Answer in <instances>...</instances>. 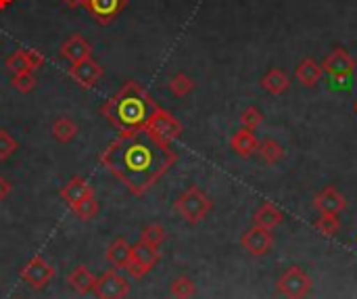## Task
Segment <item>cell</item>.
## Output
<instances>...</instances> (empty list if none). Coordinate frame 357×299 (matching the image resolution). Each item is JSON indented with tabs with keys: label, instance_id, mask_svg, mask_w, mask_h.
<instances>
[{
	"label": "cell",
	"instance_id": "obj_33",
	"mask_svg": "<svg viewBox=\"0 0 357 299\" xmlns=\"http://www.w3.org/2000/svg\"><path fill=\"white\" fill-rule=\"evenodd\" d=\"M25 52V61H27V65H29V71H36L38 67H42L44 65V54L40 52V50H33V48H27V50H23Z\"/></svg>",
	"mask_w": 357,
	"mask_h": 299
},
{
	"label": "cell",
	"instance_id": "obj_29",
	"mask_svg": "<svg viewBox=\"0 0 357 299\" xmlns=\"http://www.w3.org/2000/svg\"><path fill=\"white\" fill-rule=\"evenodd\" d=\"M238 122H241V128L255 132V128H259V124L264 122V113H261L257 107H253V105H251V107H247V109L241 113Z\"/></svg>",
	"mask_w": 357,
	"mask_h": 299
},
{
	"label": "cell",
	"instance_id": "obj_16",
	"mask_svg": "<svg viewBox=\"0 0 357 299\" xmlns=\"http://www.w3.org/2000/svg\"><path fill=\"white\" fill-rule=\"evenodd\" d=\"M230 147H232V151H234L236 155H241L243 159H249V157H253V155L257 153L259 140H257L255 132L241 128V130H236V132L232 134Z\"/></svg>",
	"mask_w": 357,
	"mask_h": 299
},
{
	"label": "cell",
	"instance_id": "obj_22",
	"mask_svg": "<svg viewBox=\"0 0 357 299\" xmlns=\"http://www.w3.org/2000/svg\"><path fill=\"white\" fill-rule=\"evenodd\" d=\"M77 132H79V128H77V124H75L71 117L61 115V117H56L54 124H52V136H54L59 143H63V145L71 143V140L77 136Z\"/></svg>",
	"mask_w": 357,
	"mask_h": 299
},
{
	"label": "cell",
	"instance_id": "obj_6",
	"mask_svg": "<svg viewBox=\"0 0 357 299\" xmlns=\"http://www.w3.org/2000/svg\"><path fill=\"white\" fill-rule=\"evenodd\" d=\"M161 260V251L159 247H151L142 241H138L132 251H130V260L126 264V272L132 277V279H144Z\"/></svg>",
	"mask_w": 357,
	"mask_h": 299
},
{
	"label": "cell",
	"instance_id": "obj_8",
	"mask_svg": "<svg viewBox=\"0 0 357 299\" xmlns=\"http://www.w3.org/2000/svg\"><path fill=\"white\" fill-rule=\"evenodd\" d=\"M54 279V268L42 258V256H33L23 268H21V281L27 283L31 289L40 291L44 289L50 281Z\"/></svg>",
	"mask_w": 357,
	"mask_h": 299
},
{
	"label": "cell",
	"instance_id": "obj_23",
	"mask_svg": "<svg viewBox=\"0 0 357 299\" xmlns=\"http://www.w3.org/2000/svg\"><path fill=\"white\" fill-rule=\"evenodd\" d=\"M257 153H259V157H261L268 166H276V163H280V161L284 159V147H282L278 140H274V138L261 140L259 147H257Z\"/></svg>",
	"mask_w": 357,
	"mask_h": 299
},
{
	"label": "cell",
	"instance_id": "obj_30",
	"mask_svg": "<svg viewBox=\"0 0 357 299\" xmlns=\"http://www.w3.org/2000/svg\"><path fill=\"white\" fill-rule=\"evenodd\" d=\"M10 84H13L15 90L27 94V92H31L36 88V75H33V71H21V73H15L13 75Z\"/></svg>",
	"mask_w": 357,
	"mask_h": 299
},
{
	"label": "cell",
	"instance_id": "obj_3",
	"mask_svg": "<svg viewBox=\"0 0 357 299\" xmlns=\"http://www.w3.org/2000/svg\"><path fill=\"white\" fill-rule=\"evenodd\" d=\"M176 212H178V216L184 220V222H188V224H199L201 220H205L207 218V214L211 212V207H213V201L209 199V195L203 191V189H199V187H188L180 197H178V201H176Z\"/></svg>",
	"mask_w": 357,
	"mask_h": 299
},
{
	"label": "cell",
	"instance_id": "obj_17",
	"mask_svg": "<svg viewBox=\"0 0 357 299\" xmlns=\"http://www.w3.org/2000/svg\"><path fill=\"white\" fill-rule=\"evenodd\" d=\"M282 220H284L282 210H278L272 201L261 203L257 207V212L253 214V224L261 226V228H268V231H274L278 224H282Z\"/></svg>",
	"mask_w": 357,
	"mask_h": 299
},
{
	"label": "cell",
	"instance_id": "obj_7",
	"mask_svg": "<svg viewBox=\"0 0 357 299\" xmlns=\"http://www.w3.org/2000/svg\"><path fill=\"white\" fill-rule=\"evenodd\" d=\"M92 293L96 296V299H126L130 296V281L115 268H111L96 279Z\"/></svg>",
	"mask_w": 357,
	"mask_h": 299
},
{
	"label": "cell",
	"instance_id": "obj_26",
	"mask_svg": "<svg viewBox=\"0 0 357 299\" xmlns=\"http://www.w3.org/2000/svg\"><path fill=\"white\" fill-rule=\"evenodd\" d=\"M316 231L324 237H335L341 228V220L339 214H320V218L316 220Z\"/></svg>",
	"mask_w": 357,
	"mask_h": 299
},
{
	"label": "cell",
	"instance_id": "obj_5",
	"mask_svg": "<svg viewBox=\"0 0 357 299\" xmlns=\"http://www.w3.org/2000/svg\"><path fill=\"white\" fill-rule=\"evenodd\" d=\"M312 277L301 266H291L282 272V277L276 283V289L282 298L287 299H305L312 291Z\"/></svg>",
	"mask_w": 357,
	"mask_h": 299
},
{
	"label": "cell",
	"instance_id": "obj_12",
	"mask_svg": "<svg viewBox=\"0 0 357 299\" xmlns=\"http://www.w3.org/2000/svg\"><path fill=\"white\" fill-rule=\"evenodd\" d=\"M69 75L73 78V82H75L77 86H82V88H92V86L100 80L102 67H100L98 61H94L92 57H88V59H82V61H77V63H71Z\"/></svg>",
	"mask_w": 357,
	"mask_h": 299
},
{
	"label": "cell",
	"instance_id": "obj_28",
	"mask_svg": "<svg viewBox=\"0 0 357 299\" xmlns=\"http://www.w3.org/2000/svg\"><path fill=\"white\" fill-rule=\"evenodd\" d=\"M71 212H73L82 222H88V220H92V218L98 214V201H96V197H88V199L79 201L77 205H73Z\"/></svg>",
	"mask_w": 357,
	"mask_h": 299
},
{
	"label": "cell",
	"instance_id": "obj_2",
	"mask_svg": "<svg viewBox=\"0 0 357 299\" xmlns=\"http://www.w3.org/2000/svg\"><path fill=\"white\" fill-rule=\"evenodd\" d=\"M157 107V101L142 84L126 82L121 90L100 107V113L117 132H134L146 126Z\"/></svg>",
	"mask_w": 357,
	"mask_h": 299
},
{
	"label": "cell",
	"instance_id": "obj_25",
	"mask_svg": "<svg viewBox=\"0 0 357 299\" xmlns=\"http://www.w3.org/2000/svg\"><path fill=\"white\" fill-rule=\"evenodd\" d=\"M167 239V231L161 224H149L140 233V241L151 245V247H161Z\"/></svg>",
	"mask_w": 357,
	"mask_h": 299
},
{
	"label": "cell",
	"instance_id": "obj_15",
	"mask_svg": "<svg viewBox=\"0 0 357 299\" xmlns=\"http://www.w3.org/2000/svg\"><path fill=\"white\" fill-rule=\"evenodd\" d=\"M61 57L67 59L69 63H77L82 59H88V57H92V44L86 38L75 34L61 44Z\"/></svg>",
	"mask_w": 357,
	"mask_h": 299
},
{
	"label": "cell",
	"instance_id": "obj_38",
	"mask_svg": "<svg viewBox=\"0 0 357 299\" xmlns=\"http://www.w3.org/2000/svg\"><path fill=\"white\" fill-rule=\"evenodd\" d=\"M13 299H21V298H13Z\"/></svg>",
	"mask_w": 357,
	"mask_h": 299
},
{
	"label": "cell",
	"instance_id": "obj_20",
	"mask_svg": "<svg viewBox=\"0 0 357 299\" xmlns=\"http://www.w3.org/2000/svg\"><path fill=\"white\" fill-rule=\"evenodd\" d=\"M130 251H132V245L121 237V239H115L109 247H107V262L119 270V268H126L128 260H130Z\"/></svg>",
	"mask_w": 357,
	"mask_h": 299
},
{
	"label": "cell",
	"instance_id": "obj_13",
	"mask_svg": "<svg viewBox=\"0 0 357 299\" xmlns=\"http://www.w3.org/2000/svg\"><path fill=\"white\" fill-rule=\"evenodd\" d=\"M314 207L320 214H341L347 207V197L337 187H326L314 197Z\"/></svg>",
	"mask_w": 357,
	"mask_h": 299
},
{
	"label": "cell",
	"instance_id": "obj_24",
	"mask_svg": "<svg viewBox=\"0 0 357 299\" xmlns=\"http://www.w3.org/2000/svg\"><path fill=\"white\" fill-rule=\"evenodd\" d=\"M169 293L174 299H192L197 296V285L190 277L180 275L172 281L169 285Z\"/></svg>",
	"mask_w": 357,
	"mask_h": 299
},
{
	"label": "cell",
	"instance_id": "obj_1",
	"mask_svg": "<svg viewBox=\"0 0 357 299\" xmlns=\"http://www.w3.org/2000/svg\"><path fill=\"white\" fill-rule=\"evenodd\" d=\"M98 159L102 168L128 189V193L142 197L174 168L178 153L172 145L157 140L142 128L119 132Z\"/></svg>",
	"mask_w": 357,
	"mask_h": 299
},
{
	"label": "cell",
	"instance_id": "obj_34",
	"mask_svg": "<svg viewBox=\"0 0 357 299\" xmlns=\"http://www.w3.org/2000/svg\"><path fill=\"white\" fill-rule=\"evenodd\" d=\"M10 191H13L10 180H8V178H4V176H0V201H4V199L10 195Z\"/></svg>",
	"mask_w": 357,
	"mask_h": 299
},
{
	"label": "cell",
	"instance_id": "obj_37",
	"mask_svg": "<svg viewBox=\"0 0 357 299\" xmlns=\"http://www.w3.org/2000/svg\"><path fill=\"white\" fill-rule=\"evenodd\" d=\"M354 111H356V113H357V101H356V103H354Z\"/></svg>",
	"mask_w": 357,
	"mask_h": 299
},
{
	"label": "cell",
	"instance_id": "obj_35",
	"mask_svg": "<svg viewBox=\"0 0 357 299\" xmlns=\"http://www.w3.org/2000/svg\"><path fill=\"white\" fill-rule=\"evenodd\" d=\"M67 8H77V6H82V0H61Z\"/></svg>",
	"mask_w": 357,
	"mask_h": 299
},
{
	"label": "cell",
	"instance_id": "obj_10",
	"mask_svg": "<svg viewBox=\"0 0 357 299\" xmlns=\"http://www.w3.org/2000/svg\"><path fill=\"white\" fill-rule=\"evenodd\" d=\"M241 245H243L251 256H266V254L274 247V235H272V231L253 224L247 233H243Z\"/></svg>",
	"mask_w": 357,
	"mask_h": 299
},
{
	"label": "cell",
	"instance_id": "obj_19",
	"mask_svg": "<svg viewBox=\"0 0 357 299\" xmlns=\"http://www.w3.org/2000/svg\"><path fill=\"white\" fill-rule=\"evenodd\" d=\"M322 73H324V71H322V65H320L316 59H312V57L303 59V61L297 65V71H295L297 80H299L303 86H307V88L316 86V84L320 82Z\"/></svg>",
	"mask_w": 357,
	"mask_h": 299
},
{
	"label": "cell",
	"instance_id": "obj_18",
	"mask_svg": "<svg viewBox=\"0 0 357 299\" xmlns=\"http://www.w3.org/2000/svg\"><path fill=\"white\" fill-rule=\"evenodd\" d=\"M67 283H69V287H71L75 293L88 296V293H92V289H94V285H96V277H94L86 266H77V268H73V270L69 272Z\"/></svg>",
	"mask_w": 357,
	"mask_h": 299
},
{
	"label": "cell",
	"instance_id": "obj_32",
	"mask_svg": "<svg viewBox=\"0 0 357 299\" xmlns=\"http://www.w3.org/2000/svg\"><path fill=\"white\" fill-rule=\"evenodd\" d=\"M17 149L19 143L8 134V130H0V161H6Z\"/></svg>",
	"mask_w": 357,
	"mask_h": 299
},
{
	"label": "cell",
	"instance_id": "obj_11",
	"mask_svg": "<svg viewBox=\"0 0 357 299\" xmlns=\"http://www.w3.org/2000/svg\"><path fill=\"white\" fill-rule=\"evenodd\" d=\"M322 71L333 78H347L356 71V59L345 48H335L322 63Z\"/></svg>",
	"mask_w": 357,
	"mask_h": 299
},
{
	"label": "cell",
	"instance_id": "obj_36",
	"mask_svg": "<svg viewBox=\"0 0 357 299\" xmlns=\"http://www.w3.org/2000/svg\"><path fill=\"white\" fill-rule=\"evenodd\" d=\"M15 0H0V10H4V8H8L10 4H13Z\"/></svg>",
	"mask_w": 357,
	"mask_h": 299
},
{
	"label": "cell",
	"instance_id": "obj_27",
	"mask_svg": "<svg viewBox=\"0 0 357 299\" xmlns=\"http://www.w3.org/2000/svg\"><path fill=\"white\" fill-rule=\"evenodd\" d=\"M169 90H172V94H176V96L182 99V96H188L195 90V82L186 73H176L169 80Z\"/></svg>",
	"mask_w": 357,
	"mask_h": 299
},
{
	"label": "cell",
	"instance_id": "obj_4",
	"mask_svg": "<svg viewBox=\"0 0 357 299\" xmlns=\"http://www.w3.org/2000/svg\"><path fill=\"white\" fill-rule=\"evenodd\" d=\"M146 132H151L157 140L165 143V145H172L174 140H178L184 132V126L163 107H157L153 111V115L149 117L146 126H144Z\"/></svg>",
	"mask_w": 357,
	"mask_h": 299
},
{
	"label": "cell",
	"instance_id": "obj_14",
	"mask_svg": "<svg viewBox=\"0 0 357 299\" xmlns=\"http://www.w3.org/2000/svg\"><path fill=\"white\" fill-rule=\"evenodd\" d=\"M94 197V189L92 184L84 178V176H73L63 189H61V199L65 201V205L71 210L73 205H77L79 201Z\"/></svg>",
	"mask_w": 357,
	"mask_h": 299
},
{
	"label": "cell",
	"instance_id": "obj_9",
	"mask_svg": "<svg viewBox=\"0 0 357 299\" xmlns=\"http://www.w3.org/2000/svg\"><path fill=\"white\" fill-rule=\"evenodd\" d=\"M82 6L90 13V17L96 23L109 25L123 13L128 0H82Z\"/></svg>",
	"mask_w": 357,
	"mask_h": 299
},
{
	"label": "cell",
	"instance_id": "obj_31",
	"mask_svg": "<svg viewBox=\"0 0 357 299\" xmlns=\"http://www.w3.org/2000/svg\"><path fill=\"white\" fill-rule=\"evenodd\" d=\"M4 65H6V69H8L13 75H15V73H21V71H29V65H27V61H25V52H23V50H15L10 57H6Z\"/></svg>",
	"mask_w": 357,
	"mask_h": 299
},
{
	"label": "cell",
	"instance_id": "obj_21",
	"mask_svg": "<svg viewBox=\"0 0 357 299\" xmlns=\"http://www.w3.org/2000/svg\"><path fill=\"white\" fill-rule=\"evenodd\" d=\"M289 86H291V80L282 69H270L261 78V88L270 94H282L289 90Z\"/></svg>",
	"mask_w": 357,
	"mask_h": 299
}]
</instances>
